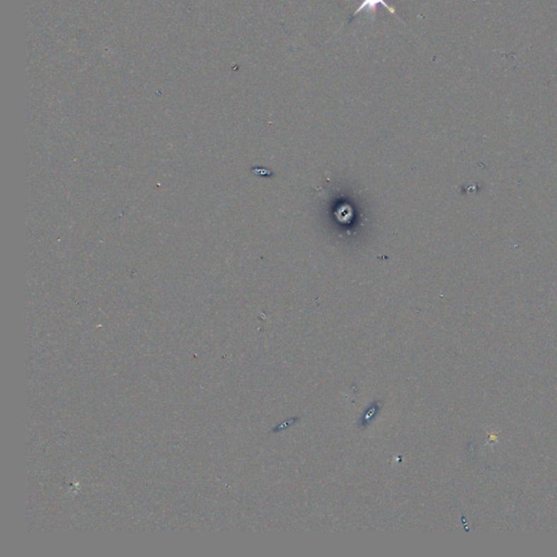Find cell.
Masks as SVG:
<instances>
[{"label":"cell","mask_w":557,"mask_h":557,"mask_svg":"<svg viewBox=\"0 0 557 557\" xmlns=\"http://www.w3.org/2000/svg\"><path fill=\"white\" fill-rule=\"evenodd\" d=\"M378 5L383 6V7L385 8V9H387L390 13H391V15L396 16V18H399V16H397V13H396V10L394 9L392 6H390L389 4L385 1V0H363V3H361V5H359V7H358L357 9L355 10V12H354L353 17L357 16L359 12L367 10L370 15H371V17H373V20H375L376 13H377Z\"/></svg>","instance_id":"1"}]
</instances>
